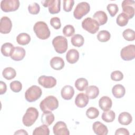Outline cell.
I'll return each mask as SVG.
<instances>
[{
    "instance_id": "obj_5",
    "label": "cell",
    "mask_w": 135,
    "mask_h": 135,
    "mask_svg": "<svg viewBox=\"0 0 135 135\" xmlns=\"http://www.w3.org/2000/svg\"><path fill=\"white\" fill-rule=\"evenodd\" d=\"M42 91L40 87L34 85L30 87L25 93V98L27 101L33 102L38 100L41 96Z\"/></svg>"
},
{
    "instance_id": "obj_46",
    "label": "cell",
    "mask_w": 135,
    "mask_h": 135,
    "mask_svg": "<svg viewBox=\"0 0 135 135\" xmlns=\"http://www.w3.org/2000/svg\"><path fill=\"white\" fill-rule=\"evenodd\" d=\"M7 90V86L5 82L0 81V94H4Z\"/></svg>"
},
{
    "instance_id": "obj_21",
    "label": "cell",
    "mask_w": 135,
    "mask_h": 135,
    "mask_svg": "<svg viewBox=\"0 0 135 135\" xmlns=\"http://www.w3.org/2000/svg\"><path fill=\"white\" fill-rule=\"evenodd\" d=\"M79 59V53L74 49L69 50L66 54V59L70 64H74Z\"/></svg>"
},
{
    "instance_id": "obj_47",
    "label": "cell",
    "mask_w": 135,
    "mask_h": 135,
    "mask_svg": "<svg viewBox=\"0 0 135 135\" xmlns=\"http://www.w3.org/2000/svg\"><path fill=\"white\" fill-rule=\"evenodd\" d=\"M14 134H28V133L24 129L18 130L14 133Z\"/></svg>"
},
{
    "instance_id": "obj_33",
    "label": "cell",
    "mask_w": 135,
    "mask_h": 135,
    "mask_svg": "<svg viewBox=\"0 0 135 135\" xmlns=\"http://www.w3.org/2000/svg\"><path fill=\"white\" fill-rule=\"evenodd\" d=\"M49 134L50 130L47 126L44 124L36 128L33 132V135H49Z\"/></svg>"
},
{
    "instance_id": "obj_29",
    "label": "cell",
    "mask_w": 135,
    "mask_h": 135,
    "mask_svg": "<svg viewBox=\"0 0 135 135\" xmlns=\"http://www.w3.org/2000/svg\"><path fill=\"white\" fill-rule=\"evenodd\" d=\"M75 86L79 91H83L88 86V80L83 78H79L75 82Z\"/></svg>"
},
{
    "instance_id": "obj_14",
    "label": "cell",
    "mask_w": 135,
    "mask_h": 135,
    "mask_svg": "<svg viewBox=\"0 0 135 135\" xmlns=\"http://www.w3.org/2000/svg\"><path fill=\"white\" fill-rule=\"evenodd\" d=\"M12 27L11 19L7 16H3L0 21V32L2 34L9 33Z\"/></svg>"
},
{
    "instance_id": "obj_10",
    "label": "cell",
    "mask_w": 135,
    "mask_h": 135,
    "mask_svg": "<svg viewBox=\"0 0 135 135\" xmlns=\"http://www.w3.org/2000/svg\"><path fill=\"white\" fill-rule=\"evenodd\" d=\"M120 55L124 61H131L135 57V45H129L122 48L120 52Z\"/></svg>"
},
{
    "instance_id": "obj_15",
    "label": "cell",
    "mask_w": 135,
    "mask_h": 135,
    "mask_svg": "<svg viewBox=\"0 0 135 135\" xmlns=\"http://www.w3.org/2000/svg\"><path fill=\"white\" fill-rule=\"evenodd\" d=\"M94 132L97 135H107L108 133V129L106 126L100 121H95L92 126Z\"/></svg>"
},
{
    "instance_id": "obj_36",
    "label": "cell",
    "mask_w": 135,
    "mask_h": 135,
    "mask_svg": "<svg viewBox=\"0 0 135 135\" xmlns=\"http://www.w3.org/2000/svg\"><path fill=\"white\" fill-rule=\"evenodd\" d=\"M123 38L128 41H132L135 40V32L130 28L125 30L122 33Z\"/></svg>"
},
{
    "instance_id": "obj_37",
    "label": "cell",
    "mask_w": 135,
    "mask_h": 135,
    "mask_svg": "<svg viewBox=\"0 0 135 135\" xmlns=\"http://www.w3.org/2000/svg\"><path fill=\"white\" fill-rule=\"evenodd\" d=\"M99 115V110L95 107H90L86 111V115L90 119L97 118Z\"/></svg>"
},
{
    "instance_id": "obj_13",
    "label": "cell",
    "mask_w": 135,
    "mask_h": 135,
    "mask_svg": "<svg viewBox=\"0 0 135 135\" xmlns=\"http://www.w3.org/2000/svg\"><path fill=\"white\" fill-rule=\"evenodd\" d=\"M53 133L55 135H69L70 132L66 123L63 121L57 122L53 128Z\"/></svg>"
},
{
    "instance_id": "obj_23",
    "label": "cell",
    "mask_w": 135,
    "mask_h": 135,
    "mask_svg": "<svg viewBox=\"0 0 135 135\" xmlns=\"http://www.w3.org/2000/svg\"><path fill=\"white\" fill-rule=\"evenodd\" d=\"M112 93L115 98L120 99L124 95L126 90L122 85L118 84L113 86L112 89Z\"/></svg>"
},
{
    "instance_id": "obj_26",
    "label": "cell",
    "mask_w": 135,
    "mask_h": 135,
    "mask_svg": "<svg viewBox=\"0 0 135 135\" xmlns=\"http://www.w3.org/2000/svg\"><path fill=\"white\" fill-rule=\"evenodd\" d=\"M85 93L90 99H95L99 94V89L95 85H90L85 89Z\"/></svg>"
},
{
    "instance_id": "obj_35",
    "label": "cell",
    "mask_w": 135,
    "mask_h": 135,
    "mask_svg": "<svg viewBox=\"0 0 135 135\" xmlns=\"http://www.w3.org/2000/svg\"><path fill=\"white\" fill-rule=\"evenodd\" d=\"M129 20V19L128 16L126 14L121 13L118 16L116 20V22L119 26H124L128 24Z\"/></svg>"
},
{
    "instance_id": "obj_9",
    "label": "cell",
    "mask_w": 135,
    "mask_h": 135,
    "mask_svg": "<svg viewBox=\"0 0 135 135\" xmlns=\"http://www.w3.org/2000/svg\"><path fill=\"white\" fill-rule=\"evenodd\" d=\"M43 6L49 8V12L52 14H57L60 11V0H45L41 2Z\"/></svg>"
},
{
    "instance_id": "obj_8",
    "label": "cell",
    "mask_w": 135,
    "mask_h": 135,
    "mask_svg": "<svg viewBox=\"0 0 135 135\" xmlns=\"http://www.w3.org/2000/svg\"><path fill=\"white\" fill-rule=\"evenodd\" d=\"M18 0H3L1 2V8L4 12L15 11L20 7Z\"/></svg>"
},
{
    "instance_id": "obj_44",
    "label": "cell",
    "mask_w": 135,
    "mask_h": 135,
    "mask_svg": "<svg viewBox=\"0 0 135 135\" xmlns=\"http://www.w3.org/2000/svg\"><path fill=\"white\" fill-rule=\"evenodd\" d=\"M51 25L56 30H58L61 27L60 19L57 17H52L50 20Z\"/></svg>"
},
{
    "instance_id": "obj_27",
    "label": "cell",
    "mask_w": 135,
    "mask_h": 135,
    "mask_svg": "<svg viewBox=\"0 0 135 135\" xmlns=\"http://www.w3.org/2000/svg\"><path fill=\"white\" fill-rule=\"evenodd\" d=\"M14 45L10 43H5L1 46V52L5 56H11L14 49Z\"/></svg>"
},
{
    "instance_id": "obj_11",
    "label": "cell",
    "mask_w": 135,
    "mask_h": 135,
    "mask_svg": "<svg viewBox=\"0 0 135 135\" xmlns=\"http://www.w3.org/2000/svg\"><path fill=\"white\" fill-rule=\"evenodd\" d=\"M135 2L133 0H124L121 4L123 13L126 14L129 19L132 18L134 15Z\"/></svg>"
},
{
    "instance_id": "obj_4",
    "label": "cell",
    "mask_w": 135,
    "mask_h": 135,
    "mask_svg": "<svg viewBox=\"0 0 135 135\" xmlns=\"http://www.w3.org/2000/svg\"><path fill=\"white\" fill-rule=\"evenodd\" d=\"M52 45L57 53L62 54L68 49V40L63 36H57L52 40Z\"/></svg>"
},
{
    "instance_id": "obj_39",
    "label": "cell",
    "mask_w": 135,
    "mask_h": 135,
    "mask_svg": "<svg viewBox=\"0 0 135 135\" xmlns=\"http://www.w3.org/2000/svg\"><path fill=\"white\" fill-rule=\"evenodd\" d=\"M28 11L31 14H37L40 11V5L37 3H33L31 4H30L28 6Z\"/></svg>"
},
{
    "instance_id": "obj_7",
    "label": "cell",
    "mask_w": 135,
    "mask_h": 135,
    "mask_svg": "<svg viewBox=\"0 0 135 135\" xmlns=\"http://www.w3.org/2000/svg\"><path fill=\"white\" fill-rule=\"evenodd\" d=\"M99 24L98 22L91 17L85 18L82 22V27L85 31L91 34H95L99 29Z\"/></svg>"
},
{
    "instance_id": "obj_12",
    "label": "cell",
    "mask_w": 135,
    "mask_h": 135,
    "mask_svg": "<svg viewBox=\"0 0 135 135\" xmlns=\"http://www.w3.org/2000/svg\"><path fill=\"white\" fill-rule=\"evenodd\" d=\"M39 84L45 88H52L56 84V79L51 76L42 75L38 79Z\"/></svg>"
},
{
    "instance_id": "obj_3",
    "label": "cell",
    "mask_w": 135,
    "mask_h": 135,
    "mask_svg": "<svg viewBox=\"0 0 135 135\" xmlns=\"http://www.w3.org/2000/svg\"><path fill=\"white\" fill-rule=\"evenodd\" d=\"M38 117V112L37 110L34 107L28 108L25 113L23 117L22 122L26 127L32 126Z\"/></svg>"
},
{
    "instance_id": "obj_18",
    "label": "cell",
    "mask_w": 135,
    "mask_h": 135,
    "mask_svg": "<svg viewBox=\"0 0 135 135\" xmlns=\"http://www.w3.org/2000/svg\"><path fill=\"white\" fill-rule=\"evenodd\" d=\"M89 98L83 93H79L75 99V104L79 108H84L89 103Z\"/></svg>"
},
{
    "instance_id": "obj_19",
    "label": "cell",
    "mask_w": 135,
    "mask_h": 135,
    "mask_svg": "<svg viewBox=\"0 0 135 135\" xmlns=\"http://www.w3.org/2000/svg\"><path fill=\"white\" fill-rule=\"evenodd\" d=\"M61 96L63 99L66 100H71L74 94L73 88L69 85H67L62 88L61 91Z\"/></svg>"
},
{
    "instance_id": "obj_2",
    "label": "cell",
    "mask_w": 135,
    "mask_h": 135,
    "mask_svg": "<svg viewBox=\"0 0 135 135\" xmlns=\"http://www.w3.org/2000/svg\"><path fill=\"white\" fill-rule=\"evenodd\" d=\"M36 36L41 40H46L50 36V31L47 25L43 21L36 22L33 27Z\"/></svg>"
},
{
    "instance_id": "obj_24",
    "label": "cell",
    "mask_w": 135,
    "mask_h": 135,
    "mask_svg": "<svg viewBox=\"0 0 135 135\" xmlns=\"http://www.w3.org/2000/svg\"><path fill=\"white\" fill-rule=\"evenodd\" d=\"M132 121V117L131 114L127 112H121L118 117V122L122 125H129L131 123Z\"/></svg>"
},
{
    "instance_id": "obj_17",
    "label": "cell",
    "mask_w": 135,
    "mask_h": 135,
    "mask_svg": "<svg viewBox=\"0 0 135 135\" xmlns=\"http://www.w3.org/2000/svg\"><path fill=\"white\" fill-rule=\"evenodd\" d=\"M112 105V100L108 96H103L99 101V107L103 111L109 110L111 108Z\"/></svg>"
},
{
    "instance_id": "obj_25",
    "label": "cell",
    "mask_w": 135,
    "mask_h": 135,
    "mask_svg": "<svg viewBox=\"0 0 135 135\" xmlns=\"http://www.w3.org/2000/svg\"><path fill=\"white\" fill-rule=\"evenodd\" d=\"M54 120V115L51 111L43 112L41 117L42 122L48 126H50Z\"/></svg>"
},
{
    "instance_id": "obj_30",
    "label": "cell",
    "mask_w": 135,
    "mask_h": 135,
    "mask_svg": "<svg viewBox=\"0 0 135 135\" xmlns=\"http://www.w3.org/2000/svg\"><path fill=\"white\" fill-rule=\"evenodd\" d=\"M2 74L5 79L9 80L14 79L16 76V72L15 69L13 68L7 67L3 70Z\"/></svg>"
},
{
    "instance_id": "obj_20",
    "label": "cell",
    "mask_w": 135,
    "mask_h": 135,
    "mask_svg": "<svg viewBox=\"0 0 135 135\" xmlns=\"http://www.w3.org/2000/svg\"><path fill=\"white\" fill-rule=\"evenodd\" d=\"M64 61L62 58L59 56H55L50 61V65L52 69L55 70H62L64 66Z\"/></svg>"
},
{
    "instance_id": "obj_28",
    "label": "cell",
    "mask_w": 135,
    "mask_h": 135,
    "mask_svg": "<svg viewBox=\"0 0 135 135\" xmlns=\"http://www.w3.org/2000/svg\"><path fill=\"white\" fill-rule=\"evenodd\" d=\"M16 41L20 45H25L28 44L31 41V37L26 33H20L16 37Z\"/></svg>"
},
{
    "instance_id": "obj_6",
    "label": "cell",
    "mask_w": 135,
    "mask_h": 135,
    "mask_svg": "<svg viewBox=\"0 0 135 135\" xmlns=\"http://www.w3.org/2000/svg\"><path fill=\"white\" fill-rule=\"evenodd\" d=\"M90 10V6L88 3L82 2L76 5L74 12L73 16L77 20L81 19L84 15H86Z\"/></svg>"
},
{
    "instance_id": "obj_41",
    "label": "cell",
    "mask_w": 135,
    "mask_h": 135,
    "mask_svg": "<svg viewBox=\"0 0 135 135\" xmlns=\"http://www.w3.org/2000/svg\"><path fill=\"white\" fill-rule=\"evenodd\" d=\"M10 88L14 92H19L22 89V84L18 81H14L11 82Z\"/></svg>"
},
{
    "instance_id": "obj_16",
    "label": "cell",
    "mask_w": 135,
    "mask_h": 135,
    "mask_svg": "<svg viewBox=\"0 0 135 135\" xmlns=\"http://www.w3.org/2000/svg\"><path fill=\"white\" fill-rule=\"evenodd\" d=\"M25 51L24 48L20 46H16L14 47V51L11 55V57L12 60L16 61L22 60L25 56Z\"/></svg>"
},
{
    "instance_id": "obj_42",
    "label": "cell",
    "mask_w": 135,
    "mask_h": 135,
    "mask_svg": "<svg viewBox=\"0 0 135 135\" xmlns=\"http://www.w3.org/2000/svg\"><path fill=\"white\" fill-rule=\"evenodd\" d=\"M74 4V1L73 0H64L63 7L64 11L66 12H70Z\"/></svg>"
},
{
    "instance_id": "obj_40",
    "label": "cell",
    "mask_w": 135,
    "mask_h": 135,
    "mask_svg": "<svg viewBox=\"0 0 135 135\" xmlns=\"http://www.w3.org/2000/svg\"><path fill=\"white\" fill-rule=\"evenodd\" d=\"M107 8L111 17H114L117 14V13L119 11V8L118 5L115 4H113V3L108 4L107 5Z\"/></svg>"
},
{
    "instance_id": "obj_32",
    "label": "cell",
    "mask_w": 135,
    "mask_h": 135,
    "mask_svg": "<svg viewBox=\"0 0 135 135\" xmlns=\"http://www.w3.org/2000/svg\"><path fill=\"white\" fill-rule=\"evenodd\" d=\"M115 118V114L112 110L104 111L102 114V119L105 122H111L114 121Z\"/></svg>"
},
{
    "instance_id": "obj_22",
    "label": "cell",
    "mask_w": 135,
    "mask_h": 135,
    "mask_svg": "<svg viewBox=\"0 0 135 135\" xmlns=\"http://www.w3.org/2000/svg\"><path fill=\"white\" fill-rule=\"evenodd\" d=\"M93 17V19L98 22L99 25H103L105 24L108 21V16L107 14L102 11L96 12L94 14Z\"/></svg>"
},
{
    "instance_id": "obj_38",
    "label": "cell",
    "mask_w": 135,
    "mask_h": 135,
    "mask_svg": "<svg viewBox=\"0 0 135 135\" xmlns=\"http://www.w3.org/2000/svg\"><path fill=\"white\" fill-rule=\"evenodd\" d=\"M63 34L66 37H70L73 35L75 32L74 27L71 25H66L62 30Z\"/></svg>"
},
{
    "instance_id": "obj_31",
    "label": "cell",
    "mask_w": 135,
    "mask_h": 135,
    "mask_svg": "<svg viewBox=\"0 0 135 135\" xmlns=\"http://www.w3.org/2000/svg\"><path fill=\"white\" fill-rule=\"evenodd\" d=\"M71 42L73 46L79 47L83 45L84 39L82 35L80 34H75L72 37Z\"/></svg>"
},
{
    "instance_id": "obj_45",
    "label": "cell",
    "mask_w": 135,
    "mask_h": 135,
    "mask_svg": "<svg viewBox=\"0 0 135 135\" xmlns=\"http://www.w3.org/2000/svg\"><path fill=\"white\" fill-rule=\"evenodd\" d=\"M115 135H119V134H122V135H129V131L124 128H120L115 131Z\"/></svg>"
},
{
    "instance_id": "obj_34",
    "label": "cell",
    "mask_w": 135,
    "mask_h": 135,
    "mask_svg": "<svg viewBox=\"0 0 135 135\" xmlns=\"http://www.w3.org/2000/svg\"><path fill=\"white\" fill-rule=\"evenodd\" d=\"M111 37V34L109 32L106 30H102L100 31L97 35L98 40L101 42H105L108 41Z\"/></svg>"
},
{
    "instance_id": "obj_1",
    "label": "cell",
    "mask_w": 135,
    "mask_h": 135,
    "mask_svg": "<svg viewBox=\"0 0 135 135\" xmlns=\"http://www.w3.org/2000/svg\"><path fill=\"white\" fill-rule=\"evenodd\" d=\"M59 107V101L56 97L53 95H49L43 99L40 104L41 110L43 112L52 111L56 109Z\"/></svg>"
},
{
    "instance_id": "obj_43",
    "label": "cell",
    "mask_w": 135,
    "mask_h": 135,
    "mask_svg": "<svg viewBox=\"0 0 135 135\" xmlns=\"http://www.w3.org/2000/svg\"><path fill=\"white\" fill-rule=\"evenodd\" d=\"M123 78V73L120 71H114L111 74V79L114 81H120Z\"/></svg>"
}]
</instances>
